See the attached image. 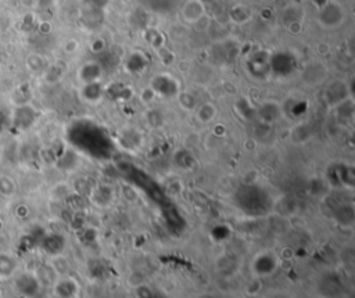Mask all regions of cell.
Here are the masks:
<instances>
[{
    "label": "cell",
    "mask_w": 355,
    "mask_h": 298,
    "mask_svg": "<svg viewBox=\"0 0 355 298\" xmlns=\"http://www.w3.org/2000/svg\"><path fill=\"white\" fill-rule=\"evenodd\" d=\"M17 261L13 255L1 252L0 254V277H10L17 270Z\"/></svg>",
    "instance_id": "7a4b0ae2"
},
{
    "label": "cell",
    "mask_w": 355,
    "mask_h": 298,
    "mask_svg": "<svg viewBox=\"0 0 355 298\" xmlns=\"http://www.w3.org/2000/svg\"><path fill=\"white\" fill-rule=\"evenodd\" d=\"M27 110H28V106H21V107H18L16 110V114L18 115H14V121H16V125H20L21 128H27V126H30L31 122L33 121V114H32V111L28 114V121H24L23 122V118H20V115L23 114V113H27ZM27 117V115H25ZM25 117H24V119H25Z\"/></svg>",
    "instance_id": "8992f818"
},
{
    "label": "cell",
    "mask_w": 355,
    "mask_h": 298,
    "mask_svg": "<svg viewBox=\"0 0 355 298\" xmlns=\"http://www.w3.org/2000/svg\"><path fill=\"white\" fill-rule=\"evenodd\" d=\"M79 77L81 81H84L85 84L97 82L100 78V67L94 62H88L79 71Z\"/></svg>",
    "instance_id": "3957f363"
},
{
    "label": "cell",
    "mask_w": 355,
    "mask_h": 298,
    "mask_svg": "<svg viewBox=\"0 0 355 298\" xmlns=\"http://www.w3.org/2000/svg\"><path fill=\"white\" fill-rule=\"evenodd\" d=\"M52 30V25L49 23H40L39 24V31L42 33H47V32Z\"/></svg>",
    "instance_id": "ba28073f"
},
{
    "label": "cell",
    "mask_w": 355,
    "mask_h": 298,
    "mask_svg": "<svg viewBox=\"0 0 355 298\" xmlns=\"http://www.w3.org/2000/svg\"><path fill=\"white\" fill-rule=\"evenodd\" d=\"M199 119L203 121V122H209L214 117H215V108L212 104H204L201 106L200 110H199Z\"/></svg>",
    "instance_id": "5b68a950"
},
{
    "label": "cell",
    "mask_w": 355,
    "mask_h": 298,
    "mask_svg": "<svg viewBox=\"0 0 355 298\" xmlns=\"http://www.w3.org/2000/svg\"><path fill=\"white\" fill-rule=\"evenodd\" d=\"M18 190L16 180L8 175H0V196L4 199H11Z\"/></svg>",
    "instance_id": "277c9868"
},
{
    "label": "cell",
    "mask_w": 355,
    "mask_h": 298,
    "mask_svg": "<svg viewBox=\"0 0 355 298\" xmlns=\"http://www.w3.org/2000/svg\"><path fill=\"white\" fill-rule=\"evenodd\" d=\"M182 13L187 21L190 23H197L201 17L204 16L206 13V8L201 0H187L185 3V6L182 8Z\"/></svg>",
    "instance_id": "6da1fadb"
},
{
    "label": "cell",
    "mask_w": 355,
    "mask_h": 298,
    "mask_svg": "<svg viewBox=\"0 0 355 298\" xmlns=\"http://www.w3.org/2000/svg\"><path fill=\"white\" fill-rule=\"evenodd\" d=\"M78 46H79V45H78L75 40H68V42L65 43V47H64V49H65V52H67V53H72V52H75V50H77Z\"/></svg>",
    "instance_id": "52a82bcc"
}]
</instances>
